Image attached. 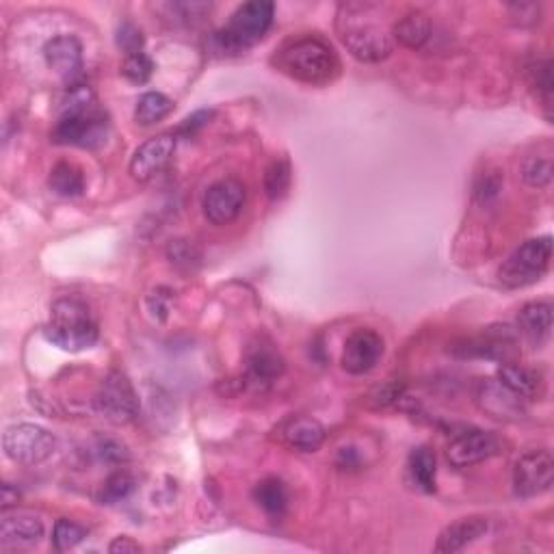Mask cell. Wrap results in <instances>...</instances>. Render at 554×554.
Returning a JSON list of instances; mask_svg holds the SVG:
<instances>
[{
	"label": "cell",
	"mask_w": 554,
	"mask_h": 554,
	"mask_svg": "<svg viewBox=\"0 0 554 554\" xmlns=\"http://www.w3.org/2000/svg\"><path fill=\"white\" fill-rule=\"evenodd\" d=\"M379 7L371 3H345L338 7L336 31L355 59L384 61L392 52V39L379 20Z\"/></svg>",
	"instance_id": "cell-1"
},
{
	"label": "cell",
	"mask_w": 554,
	"mask_h": 554,
	"mask_svg": "<svg viewBox=\"0 0 554 554\" xmlns=\"http://www.w3.org/2000/svg\"><path fill=\"white\" fill-rule=\"evenodd\" d=\"M107 117L96 107V98L85 85H72L63 102L59 122L52 130V141L59 145L96 148L107 139Z\"/></svg>",
	"instance_id": "cell-2"
},
{
	"label": "cell",
	"mask_w": 554,
	"mask_h": 554,
	"mask_svg": "<svg viewBox=\"0 0 554 554\" xmlns=\"http://www.w3.org/2000/svg\"><path fill=\"white\" fill-rule=\"evenodd\" d=\"M273 65L286 76L306 85H327L338 76L340 63L332 46L316 37H303L275 50Z\"/></svg>",
	"instance_id": "cell-3"
},
{
	"label": "cell",
	"mask_w": 554,
	"mask_h": 554,
	"mask_svg": "<svg viewBox=\"0 0 554 554\" xmlns=\"http://www.w3.org/2000/svg\"><path fill=\"white\" fill-rule=\"evenodd\" d=\"M44 336L55 347L78 353L96 345L100 329L94 316H91L87 303L74 297H65L52 303L50 321L44 329Z\"/></svg>",
	"instance_id": "cell-4"
},
{
	"label": "cell",
	"mask_w": 554,
	"mask_h": 554,
	"mask_svg": "<svg viewBox=\"0 0 554 554\" xmlns=\"http://www.w3.org/2000/svg\"><path fill=\"white\" fill-rule=\"evenodd\" d=\"M275 5L269 0H252L236 9L228 24L219 29L213 37V44L221 55H241L247 48L258 44L273 24Z\"/></svg>",
	"instance_id": "cell-5"
},
{
	"label": "cell",
	"mask_w": 554,
	"mask_h": 554,
	"mask_svg": "<svg viewBox=\"0 0 554 554\" xmlns=\"http://www.w3.org/2000/svg\"><path fill=\"white\" fill-rule=\"evenodd\" d=\"M552 239L539 236V239L526 241L513 252L503 267L498 269V280L507 288H524L542 280L550 267Z\"/></svg>",
	"instance_id": "cell-6"
},
{
	"label": "cell",
	"mask_w": 554,
	"mask_h": 554,
	"mask_svg": "<svg viewBox=\"0 0 554 554\" xmlns=\"http://www.w3.org/2000/svg\"><path fill=\"white\" fill-rule=\"evenodd\" d=\"M5 455L22 466H39L55 453L57 440L48 429L31 425V422H20L5 429L3 435Z\"/></svg>",
	"instance_id": "cell-7"
},
{
	"label": "cell",
	"mask_w": 554,
	"mask_h": 554,
	"mask_svg": "<svg viewBox=\"0 0 554 554\" xmlns=\"http://www.w3.org/2000/svg\"><path fill=\"white\" fill-rule=\"evenodd\" d=\"M96 412L113 425H128L139 416V397L128 377L120 371H111L100 381L94 397Z\"/></svg>",
	"instance_id": "cell-8"
},
{
	"label": "cell",
	"mask_w": 554,
	"mask_h": 554,
	"mask_svg": "<svg viewBox=\"0 0 554 554\" xmlns=\"http://www.w3.org/2000/svg\"><path fill=\"white\" fill-rule=\"evenodd\" d=\"M245 184L236 178H223L215 184H210L202 197L204 217L213 226H228L241 215L245 206Z\"/></svg>",
	"instance_id": "cell-9"
},
{
	"label": "cell",
	"mask_w": 554,
	"mask_h": 554,
	"mask_svg": "<svg viewBox=\"0 0 554 554\" xmlns=\"http://www.w3.org/2000/svg\"><path fill=\"white\" fill-rule=\"evenodd\" d=\"M554 481V459L552 453L531 451L522 455L513 468V490L522 498H535L546 494Z\"/></svg>",
	"instance_id": "cell-10"
},
{
	"label": "cell",
	"mask_w": 554,
	"mask_h": 554,
	"mask_svg": "<svg viewBox=\"0 0 554 554\" xmlns=\"http://www.w3.org/2000/svg\"><path fill=\"white\" fill-rule=\"evenodd\" d=\"M500 448H503V444H500L494 433L472 429L459 433L457 438L448 444L446 459L448 464L455 468H470L481 464L485 459H492L500 453Z\"/></svg>",
	"instance_id": "cell-11"
},
{
	"label": "cell",
	"mask_w": 554,
	"mask_h": 554,
	"mask_svg": "<svg viewBox=\"0 0 554 554\" xmlns=\"http://www.w3.org/2000/svg\"><path fill=\"white\" fill-rule=\"evenodd\" d=\"M384 338L375 329H355L342 349L340 364L351 375L371 373L384 358Z\"/></svg>",
	"instance_id": "cell-12"
},
{
	"label": "cell",
	"mask_w": 554,
	"mask_h": 554,
	"mask_svg": "<svg viewBox=\"0 0 554 554\" xmlns=\"http://www.w3.org/2000/svg\"><path fill=\"white\" fill-rule=\"evenodd\" d=\"M282 373H284V358L271 342L260 338L249 345L245 355V375H243L245 386L265 390Z\"/></svg>",
	"instance_id": "cell-13"
},
{
	"label": "cell",
	"mask_w": 554,
	"mask_h": 554,
	"mask_svg": "<svg viewBox=\"0 0 554 554\" xmlns=\"http://www.w3.org/2000/svg\"><path fill=\"white\" fill-rule=\"evenodd\" d=\"M176 152L174 135H156L141 143L130 158V176L137 182H150L169 165Z\"/></svg>",
	"instance_id": "cell-14"
},
{
	"label": "cell",
	"mask_w": 554,
	"mask_h": 554,
	"mask_svg": "<svg viewBox=\"0 0 554 554\" xmlns=\"http://www.w3.org/2000/svg\"><path fill=\"white\" fill-rule=\"evenodd\" d=\"M273 435L290 451L314 453L325 442V427L310 416H288L273 429Z\"/></svg>",
	"instance_id": "cell-15"
},
{
	"label": "cell",
	"mask_w": 554,
	"mask_h": 554,
	"mask_svg": "<svg viewBox=\"0 0 554 554\" xmlns=\"http://www.w3.org/2000/svg\"><path fill=\"white\" fill-rule=\"evenodd\" d=\"M44 537V522L31 511H3L0 518V546L5 550L31 548Z\"/></svg>",
	"instance_id": "cell-16"
},
{
	"label": "cell",
	"mask_w": 554,
	"mask_h": 554,
	"mask_svg": "<svg viewBox=\"0 0 554 554\" xmlns=\"http://www.w3.org/2000/svg\"><path fill=\"white\" fill-rule=\"evenodd\" d=\"M44 59L48 68L74 83L83 74V46L74 35H57L44 46Z\"/></svg>",
	"instance_id": "cell-17"
},
{
	"label": "cell",
	"mask_w": 554,
	"mask_h": 554,
	"mask_svg": "<svg viewBox=\"0 0 554 554\" xmlns=\"http://www.w3.org/2000/svg\"><path fill=\"white\" fill-rule=\"evenodd\" d=\"M477 403L481 410L494 418H511L524 412V399L513 394L498 379H483L477 390Z\"/></svg>",
	"instance_id": "cell-18"
},
{
	"label": "cell",
	"mask_w": 554,
	"mask_h": 554,
	"mask_svg": "<svg viewBox=\"0 0 554 554\" xmlns=\"http://www.w3.org/2000/svg\"><path fill=\"white\" fill-rule=\"evenodd\" d=\"M487 533V520L481 516H470V518H459L457 522L448 524L446 529L440 533L438 544H435V552L440 554H453L464 550L472 542H477Z\"/></svg>",
	"instance_id": "cell-19"
},
{
	"label": "cell",
	"mask_w": 554,
	"mask_h": 554,
	"mask_svg": "<svg viewBox=\"0 0 554 554\" xmlns=\"http://www.w3.org/2000/svg\"><path fill=\"white\" fill-rule=\"evenodd\" d=\"M498 381L524 401L542 399L546 392L544 377L520 364H503L498 368Z\"/></svg>",
	"instance_id": "cell-20"
},
{
	"label": "cell",
	"mask_w": 554,
	"mask_h": 554,
	"mask_svg": "<svg viewBox=\"0 0 554 554\" xmlns=\"http://www.w3.org/2000/svg\"><path fill=\"white\" fill-rule=\"evenodd\" d=\"M518 325H520V332L529 338L533 345L542 347L552 334V303L550 301L526 303L518 314Z\"/></svg>",
	"instance_id": "cell-21"
},
{
	"label": "cell",
	"mask_w": 554,
	"mask_h": 554,
	"mask_svg": "<svg viewBox=\"0 0 554 554\" xmlns=\"http://www.w3.org/2000/svg\"><path fill=\"white\" fill-rule=\"evenodd\" d=\"M392 35L401 46L410 50H420L431 37V20L427 13L410 11L392 26Z\"/></svg>",
	"instance_id": "cell-22"
},
{
	"label": "cell",
	"mask_w": 554,
	"mask_h": 554,
	"mask_svg": "<svg viewBox=\"0 0 554 554\" xmlns=\"http://www.w3.org/2000/svg\"><path fill=\"white\" fill-rule=\"evenodd\" d=\"M254 500L271 518H282L288 509V490L280 479H265L254 487Z\"/></svg>",
	"instance_id": "cell-23"
},
{
	"label": "cell",
	"mask_w": 554,
	"mask_h": 554,
	"mask_svg": "<svg viewBox=\"0 0 554 554\" xmlns=\"http://www.w3.org/2000/svg\"><path fill=\"white\" fill-rule=\"evenodd\" d=\"M50 189L61 197H76L85 191V176L74 163H57L48 178Z\"/></svg>",
	"instance_id": "cell-24"
},
{
	"label": "cell",
	"mask_w": 554,
	"mask_h": 554,
	"mask_svg": "<svg viewBox=\"0 0 554 554\" xmlns=\"http://www.w3.org/2000/svg\"><path fill=\"white\" fill-rule=\"evenodd\" d=\"M410 474L416 487L422 492H435V474H438V464H435V453L427 446H418L410 455Z\"/></svg>",
	"instance_id": "cell-25"
},
{
	"label": "cell",
	"mask_w": 554,
	"mask_h": 554,
	"mask_svg": "<svg viewBox=\"0 0 554 554\" xmlns=\"http://www.w3.org/2000/svg\"><path fill=\"white\" fill-rule=\"evenodd\" d=\"M174 111V102L158 91H148L137 100L135 107V122L139 126H154Z\"/></svg>",
	"instance_id": "cell-26"
},
{
	"label": "cell",
	"mask_w": 554,
	"mask_h": 554,
	"mask_svg": "<svg viewBox=\"0 0 554 554\" xmlns=\"http://www.w3.org/2000/svg\"><path fill=\"white\" fill-rule=\"evenodd\" d=\"M137 487V481L130 472L126 470H117L113 472L111 477L102 483L100 487V494H98V500L100 505H117L122 503V500H126L130 494L135 492Z\"/></svg>",
	"instance_id": "cell-27"
},
{
	"label": "cell",
	"mask_w": 554,
	"mask_h": 554,
	"mask_svg": "<svg viewBox=\"0 0 554 554\" xmlns=\"http://www.w3.org/2000/svg\"><path fill=\"white\" fill-rule=\"evenodd\" d=\"M554 165L550 156H529L522 163V178L529 187L546 189L552 184Z\"/></svg>",
	"instance_id": "cell-28"
},
{
	"label": "cell",
	"mask_w": 554,
	"mask_h": 554,
	"mask_svg": "<svg viewBox=\"0 0 554 554\" xmlns=\"http://www.w3.org/2000/svg\"><path fill=\"white\" fill-rule=\"evenodd\" d=\"M85 537H87V531L81 524L61 518L55 524V531H52V546H55V550L59 552H68L81 544Z\"/></svg>",
	"instance_id": "cell-29"
},
{
	"label": "cell",
	"mask_w": 554,
	"mask_h": 554,
	"mask_svg": "<svg viewBox=\"0 0 554 554\" xmlns=\"http://www.w3.org/2000/svg\"><path fill=\"white\" fill-rule=\"evenodd\" d=\"M288 187H290V165L288 161H284V158H280V161H273L267 167L265 191L269 195V200H280V197L286 195Z\"/></svg>",
	"instance_id": "cell-30"
},
{
	"label": "cell",
	"mask_w": 554,
	"mask_h": 554,
	"mask_svg": "<svg viewBox=\"0 0 554 554\" xmlns=\"http://www.w3.org/2000/svg\"><path fill=\"white\" fill-rule=\"evenodd\" d=\"M122 74L126 81L135 83V85L148 83L154 74V61L145 55V52H135V55L124 57Z\"/></svg>",
	"instance_id": "cell-31"
},
{
	"label": "cell",
	"mask_w": 554,
	"mask_h": 554,
	"mask_svg": "<svg viewBox=\"0 0 554 554\" xmlns=\"http://www.w3.org/2000/svg\"><path fill=\"white\" fill-rule=\"evenodd\" d=\"M167 258L171 260V265H176L178 269H195L197 265H200V252H197V247L191 243V241H184V239H178V241H171L169 247H167Z\"/></svg>",
	"instance_id": "cell-32"
},
{
	"label": "cell",
	"mask_w": 554,
	"mask_h": 554,
	"mask_svg": "<svg viewBox=\"0 0 554 554\" xmlns=\"http://www.w3.org/2000/svg\"><path fill=\"white\" fill-rule=\"evenodd\" d=\"M143 33L133 22H124L117 29V46L124 50V55H135V52H143Z\"/></svg>",
	"instance_id": "cell-33"
},
{
	"label": "cell",
	"mask_w": 554,
	"mask_h": 554,
	"mask_svg": "<svg viewBox=\"0 0 554 554\" xmlns=\"http://www.w3.org/2000/svg\"><path fill=\"white\" fill-rule=\"evenodd\" d=\"M145 301H148V310L152 312L154 319L165 321L171 310V303H174V293L169 288H156Z\"/></svg>",
	"instance_id": "cell-34"
},
{
	"label": "cell",
	"mask_w": 554,
	"mask_h": 554,
	"mask_svg": "<svg viewBox=\"0 0 554 554\" xmlns=\"http://www.w3.org/2000/svg\"><path fill=\"white\" fill-rule=\"evenodd\" d=\"M96 453L102 461H107V464H124V461L128 459L126 448L115 440H102L100 438L98 444H96Z\"/></svg>",
	"instance_id": "cell-35"
},
{
	"label": "cell",
	"mask_w": 554,
	"mask_h": 554,
	"mask_svg": "<svg viewBox=\"0 0 554 554\" xmlns=\"http://www.w3.org/2000/svg\"><path fill=\"white\" fill-rule=\"evenodd\" d=\"M213 120V111H197L193 115H189L187 120H184L178 130H176V135H182V137H193L197 130H202L204 126H208V122Z\"/></svg>",
	"instance_id": "cell-36"
},
{
	"label": "cell",
	"mask_w": 554,
	"mask_h": 554,
	"mask_svg": "<svg viewBox=\"0 0 554 554\" xmlns=\"http://www.w3.org/2000/svg\"><path fill=\"white\" fill-rule=\"evenodd\" d=\"M403 388L399 384H386L381 386L373 392V401H375V407H388L390 403L397 401L401 397Z\"/></svg>",
	"instance_id": "cell-37"
},
{
	"label": "cell",
	"mask_w": 554,
	"mask_h": 554,
	"mask_svg": "<svg viewBox=\"0 0 554 554\" xmlns=\"http://www.w3.org/2000/svg\"><path fill=\"white\" fill-rule=\"evenodd\" d=\"M109 552H113V554H137V552H141V546L135 542L133 537L122 535V537L113 539L111 546H109Z\"/></svg>",
	"instance_id": "cell-38"
},
{
	"label": "cell",
	"mask_w": 554,
	"mask_h": 554,
	"mask_svg": "<svg viewBox=\"0 0 554 554\" xmlns=\"http://www.w3.org/2000/svg\"><path fill=\"white\" fill-rule=\"evenodd\" d=\"M20 500V492L18 487H13L11 483L3 485V498H0V503H3V511H9L11 507H16Z\"/></svg>",
	"instance_id": "cell-39"
}]
</instances>
